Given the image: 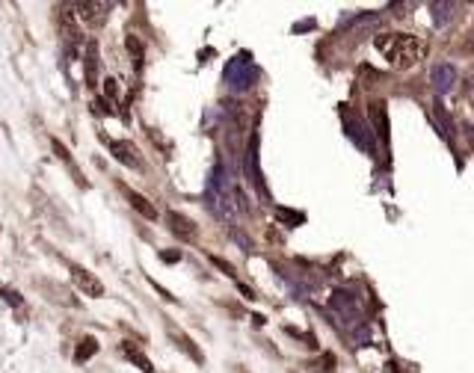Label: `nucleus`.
<instances>
[{"instance_id":"1a4fd4ad","label":"nucleus","mask_w":474,"mask_h":373,"mask_svg":"<svg viewBox=\"0 0 474 373\" xmlns=\"http://www.w3.org/2000/svg\"><path fill=\"white\" fill-rule=\"evenodd\" d=\"M119 350H122V356L128 358V362H134V365L140 367L143 373H155L152 362H148V358H145V353H143V350H140V346H136L134 341H122V346H119Z\"/></svg>"},{"instance_id":"423d86ee","label":"nucleus","mask_w":474,"mask_h":373,"mask_svg":"<svg viewBox=\"0 0 474 373\" xmlns=\"http://www.w3.org/2000/svg\"><path fill=\"white\" fill-rule=\"evenodd\" d=\"M166 222H169L172 234H178L181 240H193V237H196V222H193V219H187V217L175 214V210H169V214H166Z\"/></svg>"},{"instance_id":"20e7f679","label":"nucleus","mask_w":474,"mask_h":373,"mask_svg":"<svg viewBox=\"0 0 474 373\" xmlns=\"http://www.w3.org/2000/svg\"><path fill=\"white\" fill-rule=\"evenodd\" d=\"M255 80H258V66L246 54L234 57L226 66V83L231 86V89L243 92V89H249V86H255Z\"/></svg>"},{"instance_id":"39448f33","label":"nucleus","mask_w":474,"mask_h":373,"mask_svg":"<svg viewBox=\"0 0 474 373\" xmlns=\"http://www.w3.org/2000/svg\"><path fill=\"white\" fill-rule=\"evenodd\" d=\"M71 279L78 281V288L83 291V293H89V296H104V284L98 281L95 276H89L83 267H78V264H71Z\"/></svg>"},{"instance_id":"4468645a","label":"nucleus","mask_w":474,"mask_h":373,"mask_svg":"<svg viewBox=\"0 0 474 373\" xmlns=\"http://www.w3.org/2000/svg\"><path fill=\"white\" fill-rule=\"evenodd\" d=\"M92 353H98V341L95 338H83L80 346H78V353H74V358H78V362H86Z\"/></svg>"},{"instance_id":"6e6552de","label":"nucleus","mask_w":474,"mask_h":373,"mask_svg":"<svg viewBox=\"0 0 474 373\" xmlns=\"http://www.w3.org/2000/svg\"><path fill=\"white\" fill-rule=\"evenodd\" d=\"M110 152H113V157L119 160V163H124V166H131V169H143V163H140V157H136V148L131 145V142H110Z\"/></svg>"},{"instance_id":"ddd939ff","label":"nucleus","mask_w":474,"mask_h":373,"mask_svg":"<svg viewBox=\"0 0 474 373\" xmlns=\"http://www.w3.org/2000/svg\"><path fill=\"white\" fill-rule=\"evenodd\" d=\"M371 119L377 124V133H382V140L389 136V116H385V104H371Z\"/></svg>"},{"instance_id":"9b49d317","label":"nucleus","mask_w":474,"mask_h":373,"mask_svg":"<svg viewBox=\"0 0 474 373\" xmlns=\"http://www.w3.org/2000/svg\"><path fill=\"white\" fill-rule=\"evenodd\" d=\"M122 190H124V196H128V202L136 207V210H140V214L145 217V219H157V210H155V205L152 202H148V198L145 196H140V193H134L131 190V186H122Z\"/></svg>"},{"instance_id":"7ed1b4c3","label":"nucleus","mask_w":474,"mask_h":373,"mask_svg":"<svg viewBox=\"0 0 474 373\" xmlns=\"http://www.w3.org/2000/svg\"><path fill=\"white\" fill-rule=\"evenodd\" d=\"M329 308H332V314H335V320H338L341 329H353V326H361V323H365L359 300L347 291H335L332 300H329Z\"/></svg>"},{"instance_id":"2eb2a0df","label":"nucleus","mask_w":474,"mask_h":373,"mask_svg":"<svg viewBox=\"0 0 474 373\" xmlns=\"http://www.w3.org/2000/svg\"><path fill=\"white\" fill-rule=\"evenodd\" d=\"M447 12H454L451 3H433V21H436V27H445V24H447Z\"/></svg>"},{"instance_id":"dca6fc26","label":"nucleus","mask_w":474,"mask_h":373,"mask_svg":"<svg viewBox=\"0 0 474 373\" xmlns=\"http://www.w3.org/2000/svg\"><path fill=\"white\" fill-rule=\"evenodd\" d=\"M86 78L95 86V45H89V51H86Z\"/></svg>"},{"instance_id":"9d476101","label":"nucleus","mask_w":474,"mask_h":373,"mask_svg":"<svg viewBox=\"0 0 474 373\" xmlns=\"http://www.w3.org/2000/svg\"><path fill=\"white\" fill-rule=\"evenodd\" d=\"M454 80H457V71H454L451 62H439V66L433 68V83H436V89H439V92L451 89Z\"/></svg>"},{"instance_id":"0eeeda50","label":"nucleus","mask_w":474,"mask_h":373,"mask_svg":"<svg viewBox=\"0 0 474 373\" xmlns=\"http://www.w3.org/2000/svg\"><path fill=\"white\" fill-rule=\"evenodd\" d=\"M347 131H350V140L361 148V152H368V154H373V136H371V131L365 128V122H347Z\"/></svg>"},{"instance_id":"f03ea898","label":"nucleus","mask_w":474,"mask_h":373,"mask_svg":"<svg viewBox=\"0 0 474 373\" xmlns=\"http://www.w3.org/2000/svg\"><path fill=\"white\" fill-rule=\"evenodd\" d=\"M373 45L385 54V59H389L392 68L415 66V62H421L430 51L424 39H418V36H406V33H382V36L373 39Z\"/></svg>"},{"instance_id":"a211bd4d","label":"nucleus","mask_w":474,"mask_h":373,"mask_svg":"<svg viewBox=\"0 0 474 373\" xmlns=\"http://www.w3.org/2000/svg\"><path fill=\"white\" fill-rule=\"evenodd\" d=\"M175 338L181 341V346H184V350H187V353H190V356L196 358V362H202V353H199V350H196V346H193V341H190V338H184V335H181V332H175Z\"/></svg>"},{"instance_id":"6ab92c4d","label":"nucleus","mask_w":474,"mask_h":373,"mask_svg":"<svg viewBox=\"0 0 474 373\" xmlns=\"http://www.w3.org/2000/svg\"><path fill=\"white\" fill-rule=\"evenodd\" d=\"M128 47H131V54H134L136 59H143V45H140V39H136V36H128Z\"/></svg>"},{"instance_id":"f3484780","label":"nucleus","mask_w":474,"mask_h":373,"mask_svg":"<svg viewBox=\"0 0 474 373\" xmlns=\"http://www.w3.org/2000/svg\"><path fill=\"white\" fill-rule=\"evenodd\" d=\"M104 95H107V101H116V98H119V80L116 78L104 80Z\"/></svg>"},{"instance_id":"f8f14e48","label":"nucleus","mask_w":474,"mask_h":373,"mask_svg":"<svg viewBox=\"0 0 474 373\" xmlns=\"http://www.w3.org/2000/svg\"><path fill=\"white\" fill-rule=\"evenodd\" d=\"M51 145H54V152H57V157H59V160H62V163H66V166H69V169L74 172V181H78L80 186H86V178H83V172H80L78 166H74V160H71V154L66 152V145H62L59 140H51Z\"/></svg>"},{"instance_id":"aec40b11","label":"nucleus","mask_w":474,"mask_h":373,"mask_svg":"<svg viewBox=\"0 0 474 373\" xmlns=\"http://www.w3.org/2000/svg\"><path fill=\"white\" fill-rule=\"evenodd\" d=\"M210 261H214V264H217L220 270H226V276L237 279V272H234V267H231V264H226V261H222V258H214V255H210Z\"/></svg>"},{"instance_id":"f257e3e1","label":"nucleus","mask_w":474,"mask_h":373,"mask_svg":"<svg viewBox=\"0 0 474 373\" xmlns=\"http://www.w3.org/2000/svg\"><path fill=\"white\" fill-rule=\"evenodd\" d=\"M208 198H210V210H214L220 219L231 222V226L240 219V214H243V196H240V186H237L234 172L226 163L214 166V172H210V178H208Z\"/></svg>"}]
</instances>
